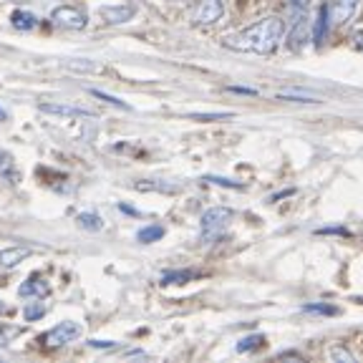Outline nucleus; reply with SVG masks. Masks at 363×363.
Wrapping results in <instances>:
<instances>
[{
  "mask_svg": "<svg viewBox=\"0 0 363 363\" xmlns=\"http://www.w3.org/2000/svg\"><path fill=\"white\" fill-rule=\"evenodd\" d=\"M288 33V23L280 16H265L247 28L222 38V45L235 53H272L283 43Z\"/></svg>",
  "mask_w": 363,
  "mask_h": 363,
  "instance_id": "f257e3e1",
  "label": "nucleus"
},
{
  "mask_svg": "<svg viewBox=\"0 0 363 363\" xmlns=\"http://www.w3.org/2000/svg\"><path fill=\"white\" fill-rule=\"evenodd\" d=\"M285 23L290 26V48L298 51L311 30V0H288Z\"/></svg>",
  "mask_w": 363,
  "mask_h": 363,
  "instance_id": "f03ea898",
  "label": "nucleus"
},
{
  "mask_svg": "<svg viewBox=\"0 0 363 363\" xmlns=\"http://www.w3.org/2000/svg\"><path fill=\"white\" fill-rule=\"evenodd\" d=\"M235 210L230 207H210V210H204V215L199 217V235H202L204 242H210V240H217L225 235V230L235 222Z\"/></svg>",
  "mask_w": 363,
  "mask_h": 363,
  "instance_id": "7ed1b4c3",
  "label": "nucleus"
},
{
  "mask_svg": "<svg viewBox=\"0 0 363 363\" xmlns=\"http://www.w3.org/2000/svg\"><path fill=\"white\" fill-rule=\"evenodd\" d=\"M81 333H84V328L76 320H63V323L53 325L51 330H45L43 335H38V343L48 348H61L74 343L76 338H81Z\"/></svg>",
  "mask_w": 363,
  "mask_h": 363,
  "instance_id": "20e7f679",
  "label": "nucleus"
},
{
  "mask_svg": "<svg viewBox=\"0 0 363 363\" xmlns=\"http://www.w3.org/2000/svg\"><path fill=\"white\" fill-rule=\"evenodd\" d=\"M225 16V0H194L189 21L194 26H215Z\"/></svg>",
  "mask_w": 363,
  "mask_h": 363,
  "instance_id": "39448f33",
  "label": "nucleus"
},
{
  "mask_svg": "<svg viewBox=\"0 0 363 363\" xmlns=\"http://www.w3.org/2000/svg\"><path fill=\"white\" fill-rule=\"evenodd\" d=\"M51 21L56 23L58 28H66V30H84L89 26V16L86 11L76 6H58L56 11L51 13Z\"/></svg>",
  "mask_w": 363,
  "mask_h": 363,
  "instance_id": "423d86ee",
  "label": "nucleus"
},
{
  "mask_svg": "<svg viewBox=\"0 0 363 363\" xmlns=\"http://www.w3.org/2000/svg\"><path fill=\"white\" fill-rule=\"evenodd\" d=\"M361 0H328L325 6V16H328V26L330 28H340L346 26L353 16H356Z\"/></svg>",
  "mask_w": 363,
  "mask_h": 363,
  "instance_id": "0eeeda50",
  "label": "nucleus"
},
{
  "mask_svg": "<svg viewBox=\"0 0 363 363\" xmlns=\"http://www.w3.org/2000/svg\"><path fill=\"white\" fill-rule=\"evenodd\" d=\"M43 113H56V116H71V119H96V113L84 106H71V104H40Z\"/></svg>",
  "mask_w": 363,
  "mask_h": 363,
  "instance_id": "6e6552de",
  "label": "nucleus"
},
{
  "mask_svg": "<svg viewBox=\"0 0 363 363\" xmlns=\"http://www.w3.org/2000/svg\"><path fill=\"white\" fill-rule=\"evenodd\" d=\"M280 101H293V104H323V96L311 89H280L275 94Z\"/></svg>",
  "mask_w": 363,
  "mask_h": 363,
  "instance_id": "1a4fd4ad",
  "label": "nucleus"
},
{
  "mask_svg": "<svg viewBox=\"0 0 363 363\" xmlns=\"http://www.w3.org/2000/svg\"><path fill=\"white\" fill-rule=\"evenodd\" d=\"M33 255V250L30 247H23V245H13V247H3L0 250V267H8V270H13V267L21 265L26 257Z\"/></svg>",
  "mask_w": 363,
  "mask_h": 363,
  "instance_id": "9d476101",
  "label": "nucleus"
},
{
  "mask_svg": "<svg viewBox=\"0 0 363 363\" xmlns=\"http://www.w3.org/2000/svg\"><path fill=\"white\" fill-rule=\"evenodd\" d=\"M48 283H45V278L43 275H38V272H33L26 283L18 288V295L21 298H43V295H48Z\"/></svg>",
  "mask_w": 363,
  "mask_h": 363,
  "instance_id": "9b49d317",
  "label": "nucleus"
},
{
  "mask_svg": "<svg viewBox=\"0 0 363 363\" xmlns=\"http://www.w3.org/2000/svg\"><path fill=\"white\" fill-rule=\"evenodd\" d=\"M0 179L8 182V184H18L21 182V169H18L13 154L6 152V149H0Z\"/></svg>",
  "mask_w": 363,
  "mask_h": 363,
  "instance_id": "f8f14e48",
  "label": "nucleus"
},
{
  "mask_svg": "<svg viewBox=\"0 0 363 363\" xmlns=\"http://www.w3.org/2000/svg\"><path fill=\"white\" fill-rule=\"evenodd\" d=\"M134 13H136L134 6H106V8H101V18L108 23V26H119V23L131 21Z\"/></svg>",
  "mask_w": 363,
  "mask_h": 363,
  "instance_id": "ddd939ff",
  "label": "nucleus"
},
{
  "mask_svg": "<svg viewBox=\"0 0 363 363\" xmlns=\"http://www.w3.org/2000/svg\"><path fill=\"white\" fill-rule=\"evenodd\" d=\"M11 23H13V28H18V30H30L38 26V18L30 11H13Z\"/></svg>",
  "mask_w": 363,
  "mask_h": 363,
  "instance_id": "4468645a",
  "label": "nucleus"
},
{
  "mask_svg": "<svg viewBox=\"0 0 363 363\" xmlns=\"http://www.w3.org/2000/svg\"><path fill=\"white\" fill-rule=\"evenodd\" d=\"M76 222H79L81 230H89V233L104 230V220L96 215V212H81V215H76Z\"/></svg>",
  "mask_w": 363,
  "mask_h": 363,
  "instance_id": "2eb2a0df",
  "label": "nucleus"
},
{
  "mask_svg": "<svg viewBox=\"0 0 363 363\" xmlns=\"http://www.w3.org/2000/svg\"><path fill=\"white\" fill-rule=\"evenodd\" d=\"M194 278H197V272L194 270H172V272H164V275H162V285H184Z\"/></svg>",
  "mask_w": 363,
  "mask_h": 363,
  "instance_id": "dca6fc26",
  "label": "nucleus"
},
{
  "mask_svg": "<svg viewBox=\"0 0 363 363\" xmlns=\"http://www.w3.org/2000/svg\"><path fill=\"white\" fill-rule=\"evenodd\" d=\"M162 238H164V227H162V225H147V227H142V230L136 233V240H139V242H144V245L157 242V240H162Z\"/></svg>",
  "mask_w": 363,
  "mask_h": 363,
  "instance_id": "f3484780",
  "label": "nucleus"
},
{
  "mask_svg": "<svg viewBox=\"0 0 363 363\" xmlns=\"http://www.w3.org/2000/svg\"><path fill=\"white\" fill-rule=\"evenodd\" d=\"M43 298H35V303H28V306L23 308V318L28 320V323H33V320H40V318L48 313V306L45 303H40Z\"/></svg>",
  "mask_w": 363,
  "mask_h": 363,
  "instance_id": "a211bd4d",
  "label": "nucleus"
},
{
  "mask_svg": "<svg viewBox=\"0 0 363 363\" xmlns=\"http://www.w3.org/2000/svg\"><path fill=\"white\" fill-rule=\"evenodd\" d=\"M262 343H265V335H245L242 340H238V346H235V351L238 353H247V351H255V348H260Z\"/></svg>",
  "mask_w": 363,
  "mask_h": 363,
  "instance_id": "6ab92c4d",
  "label": "nucleus"
},
{
  "mask_svg": "<svg viewBox=\"0 0 363 363\" xmlns=\"http://www.w3.org/2000/svg\"><path fill=\"white\" fill-rule=\"evenodd\" d=\"M23 328L21 325H11V323H0V348H6L13 343L16 335H21Z\"/></svg>",
  "mask_w": 363,
  "mask_h": 363,
  "instance_id": "aec40b11",
  "label": "nucleus"
},
{
  "mask_svg": "<svg viewBox=\"0 0 363 363\" xmlns=\"http://www.w3.org/2000/svg\"><path fill=\"white\" fill-rule=\"evenodd\" d=\"M96 99H101V101H106V104H111V106H119V108H129V104H124L121 99H116V96H111V94H104V91H91Z\"/></svg>",
  "mask_w": 363,
  "mask_h": 363,
  "instance_id": "412c9836",
  "label": "nucleus"
},
{
  "mask_svg": "<svg viewBox=\"0 0 363 363\" xmlns=\"http://www.w3.org/2000/svg\"><path fill=\"white\" fill-rule=\"evenodd\" d=\"M192 119H197V121H220V119H233V113H230V111H222V113H192Z\"/></svg>",
  "mask_w": 363,
  "mask_h": 363,
  "instance_id": "4be33fe9",
  "label": "nucleus"
},
{
  "mask_svg": "<svg viewBox=\"0 0 363 363\" xmlns=\"http://www.w3.org/2000/svg\"><path fill=\"white\" fill-rule=\"evenodd\" d=\"M328 356H330V361H348V363L353 361V353H348L346 348H338V346L330 348Z\"/></svg>",
  "mask_w": 363,
  "mask_h": 363,
  "instance_id": "5701e85b",
  "label": "nucleus"
},
{
  "mask_svg": "<svg viewBox=\"0 0 363 363\" xmlns=\"http://www.w3.org/2000/svg\"><path fill=\"white\" fill-rule=\"evenodd\" d=\"M303 311L306 313H320V315H335V313H338L333 306H320V303H318V306L315 303H311V306H306Z\"/></svg>",
  "mask_w": 363,
  "mask_h": 363,
  "instance_id": "b1692460",
  "label": "nucleus"
},
{
  "mask_svg": "<svg viewBox=\"0 0 363 363\" xmlns=\"http://www.w3.org/2000/svg\"><path fill=\"white\" fill-rule=\"evenodd\" d=\"M207 182H212V184H220V187H230V189H242V184H240V182L225 179V177H207Z\"/></svg>",
  "mask_w": 363,
  "mask_h": 363,
  "instance_id": "393cba45",
  "label": "nucleus"
},
{
  "mask_svg": "<svg viewBox=\"0 0 363 363\" xmlns=\"http://www.w3.org/2000/svg\"><path fill=\"white\" fill-rule=\"evenodd\" d=\"M230 94H240V96H257L255 89H245V86H227Z\"/></svg>",
  "mask_w": 363,
  "mask_h": 363,
  "instance_id": "a878e982",
  "label": "nucleus"
},
{
  "mask_svg": "<svg viewBox=\"0 0 363 363\" xmlns=\"http://www.w3.org/2000/svg\"><path fill=\"white\" fill-rule=\"evenodd\" d=\"M91 348H116V343L113 340H89Z\"/></svg>",
  "mask_w": 363,
  "mask_h": 363,
  "instance_id": "bb28decb",
  "label": "nucleus"
},
{
  "mask_svg": "<svg viewBox=\"0 0 363 363\" xmlns=\"http://www.w3.org/2000/svg\"><path fill=\"white\" fill-rule=\"evenodd\" d=\"M0 121H8V111L3 106H0Z\"/></svg>",
  "mask_w": 363,
  "mask_h": 363,
  "instance_id": "cd10ccee",
  "label": "nucleus"
},
{
  "mask_svg": "<svg viewBox=\"0 0 363 363\" xmlns=\"http://www.w3.org/2000/svg\"><path fill=\"white\" fill-rule=\"evenodd\" d=\"M8 308H6V303H3V298H0V315H3V313H6Z\"/></svg>",
  "mask_w": 363,
  "mask_h": 363,
  "instance_id": "c85d7f7f",
  "label": "nucleus"
}]
</instances>
